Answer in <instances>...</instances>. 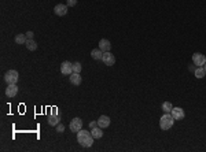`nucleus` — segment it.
Instances as JSON below:
<instances>
[{
	"label": "nucleus",
	"mask_w": 206,
	"mask_h": 152,
	"mask_svg": "<svg viewBox=\"0 0 206 152\" xmlns=\"http://www.w3.org/2000/svg\"><path fill=\"white\" fill-rule=\"evenodd\" d=\"M94 140L95 138L92 137L91 132H87V130H83V129H81L80 132H77V141L81 147L88 148V147H91L92 144H94Z\"/></svg>",
	"instance_id": "f257e3e1"
},
{
	"label": "nucleus",
	"mask_w": 206,
	"mask_h": 152,
	"mask_svg": "<svg viewBox=\"0 0 206 152\" xmlns=\"http://www.w3.org/2000/svg\"><path fill=\"white\" fill-rule=\"evenodd\" d=\"M175 118H173V115L170 114V112H165V114L161 117L160 119V127L162 130H169L172 126H173V124H175Z\"/></svg>",
	"instance_id": "f03ea898"
},
{
	"label": "nucleus",
	"mask_w": 206,
	"mask_h": 152,
	"mask_svg": "<svg viewBox=\"0 0 206 152\" xmlns=\"http://www.w3.org/2000/svg\"><path fill=\"white\" fill-rule=\"evenodd\" d=\"M4 80H6L7 84H17L18 80H19V74H18L17 70H9L4 74Z\"/></svg>",
	"instance_id": "7ed1b4c3"
},
{
	"label": "nucleus",
	"mask_w": 206,
	"mask_h": 152,
	"mask_svg": "<svg viewBox=\"0 0 206 152\" xmlns=\"http://www.w3.org/2000/svg\"><path fill=\"white\" fill-rule=\"evenodd\" d=\"M69 127H70V130H72L73 133L80 132V130L83 129V121H81V118H78V117L73 118L70 125H69Z\"/></svg>",
	"instance_id": "20e7f679"
},
{
	"label": "nucleus",
	"mask_w": 206,
	"mask_h": 152,
	"mask_svg": "<svg viewBox=\"0 0 206 152\" xmlns=\"http://www.w3.org/2000/svg\"><path fill=\"white\" fill-rule=\"evenodd\" d=\"M60 73L65 75H70L73 73V63L72 62H69V60H65V62H62V64H60Z\"/></svg>",
	"instance_id": "39448f33"
},
{
	"label": "nucleus",
	"mask_w": 206,
	"mask_h": 152,
	"mask_svg": "<svg viewBox=\"0 0 206 152\" xmlns=\"http://www.w3.org/2000/svg\"><path fill=\"white\" fill-rule=\"evenodd\" d=\"M102 62L106 66H113V64L115 63V58H114V55L112 54V52H103V56H102Z\"/></svg>",
	"instance_id": "423d86ee"
},
{
	"label": "nucleus",
	"mask_w": 206,
	"mask_h": 152,
	"mask_svg": "<svg viewBox=\"0 0 206 152\" xmlns=\"http://www.w3.org/2000/svg\"><path fill=\"white\" fill-rule=\"evenodd\" d=\"M192 62L195 63V66H203L206 63V58L205 55H202L201 52H195L192 55Z\"/></svg>",
	"instance_id": "0eeeda50"
},
{
	"label": "nucleus",
	"mask_w": 206,
	"mask_h": 152,
	"mask_svg": "<svg viewBox=\"0 0 206 152\" xmlns=\"http://www.w3.org/2000/svg\"><path fill=\"white\" fill-rule=\"evenodd\" d=\"M67 4H57V6L54 7V12L58 15V17H63V15L67 14Z\"/></svg>",
	"instance_id": "6e6552de"
},
{
	"label": "nucleus",
	"mask_w": 206,
	"mask_h": 152,
	"mask_svg": "<svg viewBox=\"0 0 206 152\" xmlns=\"http://www.w3.org/2000/svg\"><path fill=\"white\" fill-rule=\"evenodd\" d=\"M18 93V86L17 84H9V86L6 88V96L7 97H14Z\"/></svg>",
	"instance_id": "1a4fd4ad"
},
{
	"label": "nucleus",
	"mask_w": 206,
	"mask_h": 152,
	"mask_svg": "<svg viewBox=\"0 0 206 152\" xmlns=\"http://www.w3.org/2000/svg\"><path fill=\"white\" fill-rule=\"evenodd\" d=\"M170 114L173 115V118H175L176 121H179V119H183L184 118V110L183 108H180V107H173L172 108V111H170Z\"/></svg>",
	"instance_id": "9d476101"
},
{
	"label": "nucleus",
	"mask_w": 206,
	"mask_h": 152,
	"mask_svg": "<svg viewBox=\"0 0 206 152\" xmlns=\"http://www.w3.org/2000/svg\"><path fill=\"white\" fill-rule=\"evenodd\" d=\"M98 126L102 127V129L109 127L110 126V118L107 117V115H102V117H99V119H98Z\"/></svg>",
	"instance_id": "9b49d317"
},
{
	"label": "nucleus",
	"mask_w": 206,
	"mask_h": 152,
	"mask_svg": "<svg viewBox=\"0 0 206 152\" xmlns=\"http://www.w3.org/2000/svg\"><path fill=\"white\" fill-rule=\"evenodd\" d=\"M69 81H70V84H73V85H80L83 78H81L80 73H72L70 77H69Z\"/></svg>",
	"instance_id": "f8f14e48"
},
{
	"label": "nucleus",
	"mask_w": 206,
	"mask_h": 152,
	"mask_svg": "<svg viewBox=\"0 0 206 152\" xmlns=\"http://www.w3.org/2000/svg\"><path fill=\"white\" fill-rule=\"evenodd\" d=\"M99 48L102 49L103 52H109L110 48H112V44H110L109 40H106V38H102V40L99 41Z\"/></svg>",
	"instance_id": "ddd939ff"
},
{
	"label": "nucleus",
	"mask_w": 206,
	"mask_h": 152,
	"mask_svg": "<svg viewBox=\"0 0 206 152\" xmlns=\"http://www.w3.org/2000/svg\"><path fill=\"white\" fill-rule=\"evenodd\" d=\"M91 134H92V137H94L95 140H98V138H102V136H103L102 127H99V126L92 127V129H91Z\"/></svg>",
	"instance_id": "4468645a"
},
{
	"label": "nucleus",
	"mask_w": 206,
	"mask_h": 152,
	"mask_svg": "<svg viewBox=\"0 0 206 152\" xmlns=\"http://www.w3.org/2000/svg\"><path fill=\"white\" fill-rule=\"evenodd\" d=\"M91 56H92V59H95V60H102L103 51H102L100 48H98V49H92V51H91Z\"/></svg>",
	"instance_id": "2eb2a0df"
},
{
	"label": "nucleus",
	"mask_w": 206,
	"mask_h": 152,
	"mask_svg": "<svg viewBox=\"0 0 206 152\" xmlns=\"http://www.w3.org/2000/svg\"><path fill=\"white\" fill-rule=\"evenodd\" d=\"M26 48L29 49V51H36L37 49V43L33 40V38H28V41H26Z\"/></svg>",
	"instance_id": "dca6fc26"
},
{
	"label": "nucleus",
	"mask_w": 206,
	"mask_h": 152,
	"mask_svg": "<svg viewBox=\"0 0 206 152\" xmlns=\"http://www.w3.org/2000/svg\"><path fill=\"white\" fill-rule=\"evenodd\" d=\"M59 121H60L59 115H51V117L48 118V125H51V126H57L58 124H60Z\"/></svg>",
	"instance_id": "f3484780"
},
{
	"label": "nucleus",
	"mask_w": 206,
	"mask_h": 152,
	"mask_svg": "<svg viewBox=\"0 0 206 152\" xmlns=\"http://www.w3.org/2000/svg\"><path fill=\"white\" fill-rule=\"evenodd\" d=\"M194 74H195V77H197V78H203L206 75V71H205V69H203L202 66H199L198 69H195Z\"/></svg>",
	"instance_id": "a211bd4d"
},
{
	"label": "nucleus",
	"mask_w": 206,
	"mask_h": 152,
	"mask_svg": "<svg viewBox=\"0 0 206 152\" xmlns=\"http://www.w3.org/2000/svg\"><path fill=\"white\" fill-rule=\"evenodd\" d=\"M26 41H28L26 35H17L15 36V43L17 44H26Z\"/></svg>",
	"instance_id": "6ab92c4d"
},
{
	"label": "nucleus",
	"mask_w": 206,
	"mask_h": 152,
	"mask_svg": "<svg viewBox=\"0 0 206 152\" xmlns=\"http://www.w3.org/2000/svg\"><path fill=\"white\" fill-rule=\"evenodd\" d=\"M172 108H173V106H172L170 101H163V103H162V110L165 112H170Z\"/></svg>",
	"instance_id": "aec40b11"
},
{
	"label": "nucleus",
	"mask_w": 206,
	"mask_h": 152,
	"mask_svg": "<svg viewBox=\"0 0 206 152\" xmlns=\"http://www.w3.org/2000/svg\"><path fill=\"white\" fill-rule=\"evenodd\" d=\"M83 70V66H81L80 62H74L73 63V73H81Z\"/></svg>",
	"instance_id": "412c9836"
},
{
	"label": "nucleus",
	"mask_w": 206,
	"mask_h": 152,
	"mask_svg": "<svg viewBox=\"0 0 206 152\" xmlns=\"http://www.w3.org/2000/svg\"><path fill=\"white\" fill-rule=\"evenodd\" d=\"M57 132H58V133H62V132H65V125H62V124H58V125H57Z\"/></svg>",
	"instance_id": "4be33fe9"
},
{
	"label": "nucleus",
	"mask_w": 206,
	"mask_h": 152,
	"mask_svg": "<svg viewBox=\"0 0 206 152\" xmlns=\"http://www.w3.org/2000/svg\"><path fill=\"white\" fill-rule=\"evenodd\" d=\"M76 3H77V0H67V3H66V4H67L69 7H74Z\"/></svg>",
	"instance_id": "5701e85b"
},
{
	"label": "nucleus",
	"mask_w": 206,
	"mask_h": 152,
	"mask_svg": "<svg viewBox=\"0 0 206 152\" xmlns=\"http://www.w3.org/2000/svg\"><path fill=\"white\" fill-rule=\"evenodd\" d=\"M95 126H98V121H92L91 124H89V127H91V129L92 127H95Z\"/></svg>",
	"instance_id": "b1692460"
},
{
	"label": "nucleus",
	"mask_w": 206,
	"mask_h": 152,
	"mask_svg": "<svg viewBox=\"0 0 206 152\" xmlns=\"http://www.w3.org/2000/svg\"><path fill=\"white\" fill-rule=\"evenodd\" d=\"M26 37H28V38H33V32H26Z\"/></svg>",
	"instance_id": "393cba45"
},
{
	"label": "nucleus",
	"mask_w": 206,
	"mask_h": 152,
	"mask_svg": "<svg viewBox=\"0 0 206 152\" xmlns=\"http://www.w3.org/2000/svg\"><path fill=\"white\" fill-rule=\"evenodd\" d=\"M203 66H205V67H203V69H205V71H206V63H205V64H203Z\"/></svg>",
	"instance_id": "a878e982"
}]
</instances>
